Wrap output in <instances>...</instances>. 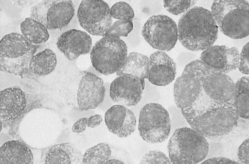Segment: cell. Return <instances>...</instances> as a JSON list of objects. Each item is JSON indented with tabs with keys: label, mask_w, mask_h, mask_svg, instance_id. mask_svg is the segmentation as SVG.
<instances>
[{
	"label": "cell",
	"mask_w": 249,
	"mask_h": 164,
	"mask_svg": "<svg viewBox=\"0 0 249 164\" xmlns=\"http://www.w3.org/2000/svg\"><path fill=\"white\" fill-rule=\"evenodd\" d=\"M235 82L199 59L186 65L176 80L177 106L190 127L207 138L228 135L238 126L234 103Z\"/></svg>",
	"instance_id": "obj_1"
},
{
	"label": "cell",
	"mask_w": 249,
	"mask_h": 164,
	"mask_svg": "<svg viewBox=\"0 0 249 164\" xmlns=\"http://www.w3.org/2000/svg\"><path fill=\"white\" fill-rule=\"evenodd\" d=\"M178 40L186 49L197 52L204 51L213 46L218 38V27L209 10L193 7L179 19Z\"/></svg>",
	"instance_id": "obj_2"
},
{
	"label": "cell",
	"mask_w": 249,
	"mask_h": 164,
	"mask_svg": "<svg viewBox=\"0 0 249 164\" xmlns=\"http://www.w3.org/2000/svg\"><path fill=\"white\" fill-rule=\"evenodd\" d=\"M209 148L207 138L191 127L176 130L167 145L169 158L174 164L201 163L208 156Z\"/></svg>",
	"instance_id": "obj_3"
},
{
	"label": "cell",
	"mask_w": 249,
	"mask_h": 164,
	"mask_svg": "<svg viewBox=\"0 0 249 164\" xmlns=\"http://www.w3.org/2000/svg\"><path fill=\"white\" fill-rule=\"evenodd\" d=\"M211 13L221 32L233 39H242L249 34V4L244 0H217Z\"/></svg>",
	"instance_id": "obj_4"
},
{
	"label": "cell",
	"mask_w": 249,
	"mask_h": 164,
	"mask_svg": "<svg viewBox=\"0 0 249 164\" xmlns=\"http://www.w3.org/2000/svg\"><path fill=\"white\" fill-rule=\"evenodd\" d=\"M37 47L21 34L11 33L5 35L0 44V66L7 73L25 77L30 72V63Z\"/></svg>",
	"instance_id": "obj_5"
},
{
	"label": "cell",
	"mask_w": 249,
	"mask_h": 164,
	"mask_svg": "<svg viewBox=\"0 0 249 164\" xmlns=\"http://www.w3.org/2000/svg\"><path fill=\"white\" fill-rule=\"evenodd\" d=\"M127 56L126 42L120 38L110 36H104L98 41L90 53L92 66L105 76L118 72Z\"/></svg>",
	"instance_id": "obj_6"
},
{
	"label": "cell",
	"mask_w": 249,
	"mask_h": 164,
	"mask_svg": "<svg viewBox=\"0 0 249 164\" xmlns=\"http://www.w3.org/2000/svg\"><path fill=\"white\" fill-rule=\"evenodd\" d=\"M138 129L140 137L147 143H162L168 139L170 134V115L161 104L147 103L140 110Z\"/></svg>",
	"instance_id": "obj_7"
},
{
	"label": "cell",
	"mask_w": 249,
	"mask_h": 164,
	"mask_svg": "<svg viewBox=\"0 0 249 164\" xmlns=\"http://www.w3.org/2000/svg\"><path fill=\"white\" fill-rule=\"evenodd\" d=\"M142 34L153 49L164 52L174 49L178 41L176 22L164 15L150 17L144 24Z\"/></svg>",
	"instance_id": "obj_8"
},
{
	"label": "cell",
	"mask_w": 249,
	"mask_h": 164,
	"mask_svg": "<svg viewBox=\"0 0 249 164\" xmlns=\"http://www.w3.org/2000/svg\"><path fill=\"white\" fill-rule=\"evenodd\" d=\"M80 26L89 34L104 36L112 24L110 8L102 0H84L78 8Z\"/></svg>",
	"instance_id": "obj_9"
},
{
	"label": "cell",
	"mask_w": 249,
	"mask_h": 164,
	"mask_svg": "<svg viewBox=\"0 0 249 164\" xmlns=\"http://www.w3.org/2000/svg\"><path fill=\"white\" fill-rule=\"evenodd\" d=\"M75 8L70 0L43 1L33 6L30 16L48 30L61 29L67 26L74 16Z\"/></svg>",
	"instance_id": "obj_10"
},
{
	"label": "cell",
	"mask_w": 249,
	"mask_h": 164,
	"mask_svg": "<svg viewBox=\"0 0 249 164\" xmlns=\"http://www.w3.org/2000/svg\"><path fill=\"white\" fill-rule=\"evenodd\" d=\"M145 86V80L130 75H122L112 82L110 96L117 104L134 107L142 99Z\"/></svg>",
	"instance_id": "obj_11"
},
{
	"label": "cell",
	"mask_w": 249,
	"mask_h": 164,
	"mask_svg": "<svg viewBox=\"0 0 249 164\" xmlns=\"http://www.w3.org/2000/svg\"><path fill=\"white\" fill-rule=\"evenodd\" d=\"M0 118L2 128L19 120L27 112L26 94L18 87H9L1 92Z\"/></svg>",
	"instance_id": "obj_12"
},
{
	"label": "cell",
	"mask_w": 249,
	"mask_h": 164,
	"mask_svg": "<svg viewBox=\"0 0 249 164\" xmlns=\"http://www.w3.org/2000/svg\"><path fill=\"white\" fill-rule=\"evenodd\" d=\"M106 87L103 80L87 72L81 79L77 92L78 106L82 111L95 109L104 101Z\"/></svg>",
	"instance_id": "obj_13"
},
{
	"label": "cell",
	"mask_w": 249,
	"mask_h": 164,
	"mask_svg": "<svg viewBox=\"0 0 249 164\" xmlns=\"http://www.w3.org/2000/svg\"><path fill=\"white\" fill-rule=\"evenodd\" d=\"M199 60L216 71L227 74L238 68L240 52L236 47L213 45L202 51Z\"/></svg>",
	"instance_id": "obj_14"
},
{
	"label": "cell",
	"mask_w": 249,
	"mask_h": 164,
	"mask_svg": "<svg viewBox=\"0 0 249 164\" xmlns=\"http://www.w3.org/2000/svg\"><path fill=\"white\" fill-rule=\"evenodd\" d=\"M176 74V64L165 52L158 51L150 55L147 79L151 84L168 85L175 81Z\"/></svg>",
	"instance_id": "obj_15"
},
{
	"label": "cell",
	"mask_w": 249,
	"mask_h": 164,
	"mask_svg": "<svg viewBox=\"0 0 249 164\" xmlns=\"http://www.w3.org/2000/svg\"><path fill=\"white\" fill-rule=\"evenodd\" d=\"M105 122L108 131L121 138L131 135L137 127L134 112L127 107L120 104H116L107 111Z\"/></svg>",
	"instance_id": "obj_16"
},
{
	"label": "cell",
	"mask_w": 249,
	"mask_h": 164,
	"mask_svg": "<svg viewBox=\"0 0 249 164\" xmlns=\"http://www.w3.org/2000/svg\"><path fill=\"white\" fill-rule=\"evenodd\" d=\"M56 46L70 61H74L80 56L90 53L92 39L87 33L71 29L58 38Z\"/></svg>",
	"instance_id": "obj_17"
},
{
	"label": "cell",
	"mask_w": 249,
	"mask_h": 164,
	"mask_svg": "<svg viewBox=\"0 0 249 164\" xmlns=\"http://www.w3.org/2000/svg\"><path fill=\"white\" fill-rule=\"evenodd\" d=\"M83 154L73 144L65 143L51 147L45 154L47 164H82Z\"/></svg>",
	"instance_id": "obj_18"
},
{
	"label": "cell",
	"mask_w": 249,
	"mask_h": 164,
	"mask_svg": "<svg viewBox=\"0 0 249 164\" xmlns=\"http://www.w3.org/2000/svg\"><path fill=\"white\" fill-rule=\"evenodd\" d=\"M33 153L23 143L12 140L5 143L0 148L1 164H32Z\"/></svg>",
	"instance_id": "obj_19"
},
{
	"label": "cell",
	"mask_w": 249,
	"mask_h": 164,
	"mask_svg": "<svg viewBox=\"0 0 249 164\" xmlns=\"http://www.w3.org/2000/svg\"><path fill=\"white\" fill-rule=\"evenodd\" d=\"M149 58L143 54L131 52L128 55L121 68L116 72L117 76L130 75L139 79H147Z\"/></svg>",
	"instance_id": "obj_20"
},
{
	"label": "cell",
	"mask_w": 249,
	"mask_h": 164,
	"mask_svg": "<svg viewBox=\"0 0 249 164\" xmlns=\"http://www.w3.org/2000/svg\"><path fill=\"white\" fill-rule=\"evenodd\" d=\"M57 56L51 49H46L35 54L30 63V70L38 76L49 75L55 69Z\"/></svg>",
	"instance_id": "obj_21"
},
{
	"label": "cell",
	"mask_w": 249,
	"mask_h": 164,
	"mask_svg": "<svg viewBox=\"0 0 249 164\" xmlns=\"http://www.w3.org/2000/svg\"><path fill=\"white\" fill-rule=\"evenodd\" d=\"M113 151L111 146L102 143L89 148L83 155L82 164H124V161L112 157Z\"/></svg>",
	"instance_id": "obj_22"
},
{
	"label": "cell",
	"mask_w": 249,
	"mask_h": 164,
	"mask_svg": "<svg viewBox=\"0 0 249 164\" xmlns=\"http://www.w3.org/2000/svg\"><path fill=\"white\" fill-rule=\"evenodd\" d=\"M22 35L30 43L38 45L48 41L50 35L47 29L42 24L30 18H26L20 25Z\"/></svg>",
	"instance_id": "obj_23"
},
{
	"label": "cell",
	"mask_w": 249,
	"mask_h": 164,
	"mask_svg": "<svg viewBox=\"0 0 249 164\" xmlns=\"http://www.w3.org/2000/svg\"><path fill=\"white\" fill-rule=\"evenodd\" d=\"M234 103L237 113L239 117L249 118V77L240 78L235 83Z\"/></svg>",
	"instance_id": "obj_24"
},
{
	"label": "cell",
	"mask_w": 249,
	"mask_h": 164,
	"mask_svg": "<svg viewBox=\"0 0 249 164\" xmlns=\"http://www.w3.org/2000/svg\"><path fill=\"white\" fill-rule=\"evenodd\" d=\"M112 18L118 20L133 21L135 17V12L133 8L128 3L124 1L118 2L110 8Z\"/></svg>",
	"instance_id": "obj_25"
},
{
	"label": "cell",
	"mask_w": 249,
	"mask_h": 164,
	"mask_svg": "<svg viewBox=\"0 0 249 164\" xmlns=\"http://www.w3.org/2000/svg\"><path fill=\"white\" fill-rule=\"evenodd\" d=\"M196 3L191 0H165L163 1L164 8L170 14L178 16L185 13L192 8Z\"/></svg>",
	"instance_id": "obj_26"
},
{
	"label": "cell",
	"mask_w": 249,
	"mask_h": 164,
	"mask_svg": "<svg viewBox=\"0 0 249 164\" xmlns=\"http://www.w3.org/2000/svg\"><path fill=\"white\" fill-rule=\"evenodd\" d=\"M134 28L133 21L118 20L112 23L105 36L127 37Z\"/></svg>",
	"instance_id": "obj_27"
},
{
	"label": "cell",
	"mask_w": 249,
	"mask_h": 164,
	"mask_svg": "<svg viewBox=\"0 0 249 164\" xmlns=\"http://www.w3.org/2000/svg\"><path fill=\"white\" fill-rule=\"evenodd\" d=\"M140 164H171L164 153L159 150H151L142 157Z\"/></svg>",
	"instance_id": "obj_28"
},
{
	"label": "cell",
	"mask_w": 249,
	"mask_h": 164,
	"mask_svg": "<svg viewBox=\"0 0 249 164\" xmlns=\"http://www.w3.org/2000/svg\"><path fill=\"white\" fill-rule=\"evenodd\" d=\"M249 42L244 45L241 53H240V61L239 70L243 74L248 76L249 73Z\"/></svg>",
	"instance_id": "obj_29"
},
{
	"label": "cell",
	"mask_w": 249,
	"mask_h": 164,
	"mask_svg": "<svg viewBox=\"0 0 249 164\" xmlns=\"http://www.w3.org/2000/svg\"><path fill=\"white\" fill-rule=\"evenodd\" d=\"M249 139L245 140L239 146L238 158L240 164H249Z\"/></svg>",
	"instance_id": "obj_30"
},
{
	"label": "cell",
	"mask_w": 249,
	"mask_h": 164,
	"mask_svg": "<svg viewBox=\"0 0 249 164\" xmlns=\"http://www.w3.org/2000/svg\"><path fill=\"white\" fill-rule=\"evenodd\" d=\"M88 124V118L82 117L77 120L72 126V131L76 133H81L84 132Z\"/></svg>",
	"instance_id": "obj_31"
},
{
	"label": "cell",
	"mask_w": 249,
	"mask_h": 164,
	"mask_svg": "<svg viewBox=\"0 0 249 164\" xmlns=\"http://www.w3.org/2000/svg\"><path fill=\"white\" fill-rule=\"evenodd\" d=\"M201 164H240V163L227 158L217 157L203 161Z\"/></svg>",
	"instance_id": "obj_32"
},
{
	"label": "cell",
	"mask_w": 249,
	"mask_h": 164,
	"mask_svg": "<svg viewBox=\"0 0 249 164\" xmlns=\"http://www.w3.org/2000/svg\"><path fill=\"white\" fill-rule=\"evenodd\" d=\"M103 121V118L100 115H96L88 118L87 126L89 128H95L99 126Z\"/></svg>",
	"instance_id": "obj_33"
}]
</instances>
